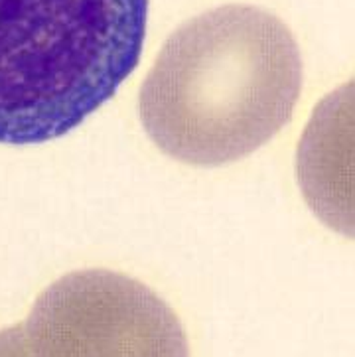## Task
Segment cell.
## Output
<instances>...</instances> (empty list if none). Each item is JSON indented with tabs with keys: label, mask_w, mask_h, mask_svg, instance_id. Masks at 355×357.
Listing matches in <instances>:
<instances>
[{
	"label": "cell",
	"mask_w": 355,
	"mask_h": 357,
	"mask_svg": "<svg viewBox=\"0 0 355 357\" xmlns=\"http://www.w3.org/2000/svg\"><path fill=\"white\" fill-rule=\"evenodd\" d=\"M302 58L288 26L227 4L183 22L140 87L152 142L190 166H223L261 149L292 119Z\"/></svg>",
	"instance_id": "cell-1"
},
{
	"label": "cell",
	"mask_w": 355,
	"mask_h": 357,
	"mask_svg": "<svg viewBox=\"0 0 355 357\" xmlns=\"http://www.w3.org/2000/svg\"><path fill=\"white\" fill-rule=\"evenodd\" d=\"M149 0H0V144L56 140L135 71Z\"/></svg>",
	"instance_id": "cell-2"
}]
</instances>
